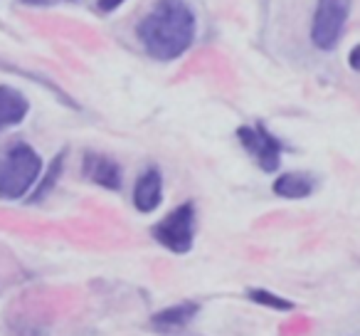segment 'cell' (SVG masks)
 <instances>
[{"mask_svg":"<svg viewBox=\"0 0 360 336\" xmlns=\"http://www.w3.org/2000/svg\"><path fill=\"white\" fill-rule=\"evenodd\" d=\"M198 20L186 0H155L136 25V37L153 60L173 62L193 45Z\"/></svg>","mask_w":360,"mask_h":336,"instance_id":"6da1fadb","label":"cell"},{"mask_svg":"<svg viewBox=\"0 0 360 336\" xmlns=\"http://www.w3.org/2000/svg\"><path fill=\"white\" fill-rule=\"evenodd\" d=\"M42 176V158L30 144L15 141L0 151V198L20 201Z\"/></svg>","mask_w":360,"mask_h":336,"instance_id":"7a4b0ae2","label":"cell"},{"mask_svg":"<svg viewBox=\"0 0 360 336\" xmlns=\"http://www.w3.org/2000/svg\"><path fill=\"white\" fill-rule=\"evenodd\" d=\"M150 235L173 255H188L195 242V206L183 203V206L173 208L163 220L150 228Z\"/></svg>","mask_w":360,"mask_h":336,"instance_id":"3957f363","label":"cell"},{"mask_svg":"<svg viewBox=\"0 0 360 336\" xmlns=\"http://www.w3.org/2000/svg\"><path fill=\"white\" fill-rule=\"evenodd\" d=\"M348 13L350 0H319L311 23V42L323 52L333 50L345 30Z\"/></svg>","mask_w":360,"mask_h":336,"instance_id":"277c9868","label":"cell"},{"mask_svg":"<svg viewBox=\"0 0 360 336\" xmlns=\"http://www.w3.org/2000/svg\"><path fill=\"white\" fill-rule=\"evenodd\" d=\"M237 139L245 146V151L257 161L264 173H274L279 171L281 166V151H284V144L276 139L274 134L266 131V126L255 124V126H240L237 129Z\"/></svg>","mask_w":360,"mask_h":336,"instance_id":"5b68a950","label":"cell"},{"mask_svg":"<svg viewBox=\"0 0 360 336\" xmlns=\"http://www.w3.org/2000/svg\"><path fill=\"white\" fill-rule=\"evenodd\" d=\"M82 173H84V178H89L91 183L106 188V191H119L121 188L119 163L104 154L89 151V154L84 156V161H82Z\"/></svg>","mask_w":360,"mask_h":336,"instance_id":"8992f818","label":"cell"},{"mask_svg":"<svg viewBox=\"0 0 360 336\" xmlns=\"http://www.w3.org/2000/svg\"><path fill=\"white\" fill-rule=\"evenodd\" d=\"M163 203V176L158 168H148L134 186V206L139 213H153Z\"/></svg>","mask_w":360,"mask_h":336,"instance_id":"52a82bcc","label":"cell"},{"mask_svg":"<svg viewBox=\"0 0 360 336\" xmlns=\"http://www.w3.org/2000/svg\"><path fill=\"white\" fill-rule=\"evenodd\" d=\"M30 111V101L15 87L0 85V131L18 126Z\"/></svg>","mask_w":360,"mask_h":336,"instance_id":"ba28073f","label":"cell"},{"mask_svg":"<svg viewBox=\"0 0 360 336\" xmlns=\"http://www.w3.org/2000/svg\"><path fill=\"white\" fill-rule=\"evenodd\" d=\"M198 314V304L193 301H183V304L168 306V309L158 311V314L150 319V326L155 331H163V334H170V331H180L186 329Z\"/></svg>","mask_w":360,"mask_h":336,"instance_id":"9c48e42d","label":"cell"},{"mask_svg":"<svg viewBox=\"0 0 360 336\" xmlns=\"http://www.w3.org/2000/svg\"><path fill=\"white\" fill-rule=\"evenodd\" d=\"M316 188V178L309 176V173H281L274 181V193L279 198H286V201H301V198H309Z\"/></svg>","mask_w":360,"mask_h":336,"instance_id":"30bf717a","label":"cell"},{"mask_svg":"<svg viewBox=\"0 0 360 336\" xmlns=\"http://www.w3.org/2000/svg\"><path fill=\"white\" fill-rule=\"evenodd\" d=\"M65 156H67V151H60V154L50 161V166H47V173L42 178H37L35 191H32V196L27 198V201L40 203L45 196H50V191L55 188V183L60 181V176H62V168H65Z\"/></svg>","mask_w":360,"mask_h":336,"instance_id":"8fae6325","label":"cell"},{"mask_svg":"<svg viewBox=\"0 0 360 336\" xmlns=\"http://www.w3.org/2000/svg\"><path fill=\"white\" fill-rule=\"evenodd\" d=\"M250 299L257 301V304H264L269 306V309H294V304H291L289 299H284V297H276L274 292L269 290H250Z\"/></svg>","mask_w":360,"mask_h":336,"instance_id":"7c38bea8","label":"cell"},{"mask_svg":"<svg viewBox=\"0 0 360 336\" xmlns=\"http://www.w3.org/2000/svg\"><path fill=\"white\" fill-rule=\"evenodd\" d=\"M126 0H96V8H99L101 13H114L116 8L124 6Z\"/></svg>","mask_w":360,"mask_h":336,"instance_id":"4fadbf2b","label":"cell"},{"mask_svg":"<svg viewBox=\"0 0 360 336\" xmlns=\"http://www.w3.org/2000/svg\"><path fill=\"white\" fill-rule=\"evenodd\" d=\"M25 6H55V0H22Z\"/></svg>","mask_w":360,"mask_h":336,"instance_id":"5bb4252c","label":"cell"},{"mask_svg":"<svg viewBox=\"0 0 360 336\" xmlns=\"http://www.w3.org/2000/svg\"><path fill=\"white\" fill-rule=\"evenodd\" d=\"M350 67H353V70H358V47H353V50H350Z\"/></svg>","mask_w":360,"mask_h":336,"instance_id":"9a60e30c","label":"cell"}]
</instances>
